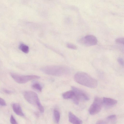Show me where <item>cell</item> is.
<instances>
[{"label":"cell","instance_id":"52a82bcc","mask_svg":"<svg viewBox=\"0 0 124 124\" xmlns=\"http://www.w3.org/2000/svg\"><path fill=\"white\" fill-rule=\"evenodd\" d=\"M72 90L74 92L75 94L79 99L85 101H88L89 97L87 94L82 90L74 86H72Z\"/></svg>","mask_w":124,"mask_h":124},{"label":"cell","instance_id":"44dd1931","mask_svg":"<svg viewBox=\"0 0 124 124\" xmlns=\"http://www.w3.org/2000/svg\"><path fill=\"white\" fill-rule=\"evenodd\" d=\"M117 61L119 63L123 66H124V61L121 58H119L117 59Z\"/></svg>","mask_w":124,"mask_h":124},{"label":"cell","instance_id":"ffe728a7","mask_svg":"<svg viewBox=\"0 0 124 124\" xmlns=\"http://www.w3.org/2000/svg\"><path fill=\"white\" fill-rule=\"evenodd\" d=\"M6 105L5 101L2 98L0 97V106H4Z\"/></svg>","mask_w":124,"mask_h":124},{"label":"cell","instance_id":"6da1fadb","mask_svg":"<svg viewBox=\"0 0 124 124\" xmlns=\"http://www.w3.org/2000/svg\"><path fill=\"white\" fill-rule=\"evenodd\" d=\"M74 79L78 83L92 88H96L98 85L97 81L85 72L80 71L75 75Z\"/></svg>","mask_w":124,"mask_h":124},{"label":"cell","instance_id":"5bb4252c","mask_svg":"<svg viewBox=\"0 0 124 124\" xmlns=\"http://www.w3.org/2000/svg\"><path fill=\"white\" fill-rule=\"evenodd\" d=\"M106 119L112 124H114L116 120V116L115 115H112L107 117Z\"/></svg>","mask_w":124,"mask_h":124},{"label":"cell","instance_id":"5b68a950","mask_svg":"<svg viewBox=\"0 0 124 124\" xmlns=\"http://www.w3.org/2000/svg\"><path fill=\"white\" fill-rule=\"evenodd\" d=\"M102 104V99L98 97H95L89 108V114L91 115H94L98 113L101 110Z\"/></svg>","mask_w":124,"mask_h":124},{"label":"cell","instance_id":"603a6c76","mask_svg":"<svg viewBox=\"0 0 124 124\" xmlns=\"http://www.w3.org/2000/svg\"><path fill=\"white\" fill-rule=\"evenodd\" d=\"M3 91L5 93L7 94H9L12 93V92L11 91L8 90L6 89H3Z\"/></svg>","mask_w":124,"mask_h":124},{"label":"cell","instance_id":"7a4b0ae2","mask_svg":"<svg viewBox=\"0 0 124 124\" xmlns=\"http://www.w3.org/2000/svg\"><path fill=\"white\" fill-rule=\"evenodd\" d=\"M41 70L46 74L54 76H60L68 74L69 69L61 65H49L42 67Z\"/></svg>","mask_w":124,"mask_h":124},{"label":"cell","instance_id":"9a60e30c","mask_svg":"<svg viewBox=\"0 0 124 124\" xmlns=\"http://www.w3.org/2000/svg\"><path fill=\"white\" fill-rule=\"evenodd\" d=\"M32 87L39 92H41L42 87L41 85L37 82L34 83L32 85Z\"/></svg>","mask_w":124,"mask_h":124},{"label":"cell","instance_id":"7402d4cb","mask_svg":"<svg viewBox=\"0 0 124 124\" xmlns=\"http://www.w3.org/2000/svg\"><path fill=\"white\" fill-rule=\"evenodd\" d=\"M96 124H107V123L103 120H99L96 122Z\"/></svg>","mask_w":124,"mask_h":124},{"label":"cell","instance_id":"ac0fdd59","mask_svg":"<svg viewBox=\"0 0 124 124\" xmlns=\"http://www.w3.org/2000/svg\"><path fill=\"white\" fill-rule=\"evenodd\" d=\"M10 121L11 124H18L17 122L12 115L11 116Z\"/></svg>","mask_w":124,"mask_h":124},{"label":"cell","instance_id":"4fadbf2b","mask_svg":"<svg viewBox=\"0 0 124 124\" xmlns=\"http://www.w3.org/2000/svg\"><path fill=\"white\" fill-rule=\"evenodd\" d=\"M54 116V120L56 123H58L59 122L60 115L59 111L56 109H54L53 112Z\"/></svg>","mask_w":124,"mask_h":124},{"label":"cell","instance_id":"e0dca14e","mask_svg":"<svg viewBox=\"0 0 124 124\" xmlns=\"http://www.w3.org/2000/svg\"><path fill=\"white\" fill-rule=\"evenodd\" d=\"M115 42L117 43L124 44V38H117L116 39Z\"/></svg>","mask_w":124,"mask_h":124},{"label":"cell","instance_id":"8992f818","mask_svg":"<svg viewBox=\"0 0 124 124\" xmlns=\"http://www.w3.org/2000/svg\"><path fill=\"white\" fill-rule=\"evenodd\" d=\"M97 40L94 36L88 35L80 38L78 40L80 44L86 46H90L95 45L97 43Z\"/></svg>","mask_w":124,"mask_h":124},{"label":"cell","instance_id":"7c38bea8","mask_svg":"<svg viewBox=\"0 0 124 124\" xmlns=\"http://www.w3.org/2000/svg\"><path fill=\"white\" fill-rule=\"evenodd\" d=\"M19 49L23 52L25 53H27L29 51V47L27 45L23 43L20 44L19 46Z\"/></svg>","mask_w":124,"mask_h":124},{"label":"cell","instance_id":"30bf717a","mask_svg":"<svg viewBox=\"0 0 124 124\" xmlns=\"http://www.w3.org/2000/svg\"><path fill=\"white\" fill-rule=\"evenodd\" d=\"M12 108L14 111L17 115L20 116H24V114L19 104L14 103L12 104Z\"/></svg>","mask_w":124,"mask_h":124},{"label":"cell","instance_id":"277c9868","mask_svg":"<svg viewBox=\"0 0 124 124\" xmlns=\"http://www.w3.org/2000/svg\"><path fill=\"white\" fill-rule=\"evenodd\" d=\"M10 75L16 82L19 84H24L31 80L40 78L36 75H22L13 73H10Z\"/></svg>","mask_w":124,"mask_h":124},{"label":"cell","instance_id":"8fae6325","mask_svg":"<svg viewBox=\"0 0 124 124\" xmlns=\"http://www.w3.org/2000/svg\"><path fill=\"white\" fill-rule=\"evenodd\" d=\"M75 95L74 92L72 90L63 93L62 94V96L65 99H71Z\"/></svg>","mask_w":124,"mask_h":124},{"label":"cell","instance_id":"9c48e42d","mask_svg":"<svg viewBox=\"0 0 124 124\" xmlns=\"http://www.w3.org/2000/svg\"><path fill=\"white\" fill-rule=\"evenodd\" d=\"M103 104L108 107H112L117 103V101L114 99L108 97H104L102 99Z\"/></svg>","mask_w":124,"mask_h":124},{"label":"cell","instance_id":"3957f363","mask_svg":"<svg viewBox=\"0 0 124 124\" xmlns=\"http://www.w3.org/2000/svg\"><path fill=\"white\" fill-rule=\"evenodd\" d=\"M24 96L25 100L29 103L36 105L41 112H44V108L36 93L31 91H26L24 93Z\"/></svg>","mask_w":124,"mask_h":124},{"label":"cell","instance_id":"2e32d148","mask_svg":"<svg viewBox=\"0 0 124 124\" xmlns=\"http://www.w3.org/2000/svg\"><path fill=\"white\" fill-rule=\"evenodd\" d=\"M72 101L74 104L77 105H78L80 99L77 96L75 95L74 97L71 99Z\"/></svg>","mask_w":124,"mask_h":124},{"label":"cell","instance_id":"d6986e66","mask_svg":"<svg viewBox=\"0 0 124 124\" xmlns=\"http://www.w3.org/2000/svg\"><path fill=\"white\" fill-rule=\"evenodd\" d=\"M67 45L68 48L71 49H76L77 48L76 46L71 43H68L67 44Z\"/></svg>","mask_w":124,"mask_h":124},{"label":"cell","instance_id":"ba28073f","mask_svg":"<svg viewBox=\"0 0 124 124\" xmlns=\"http://www.w3.org/2000/svg\"><path fill=\"white\" fill-rule=\"evenodd\" d=\"M69 120L72 124H82V121L73 113L70 112L68 114Z\"/></svg>","mask_w":124,"mask_h":124}]
</instances>
